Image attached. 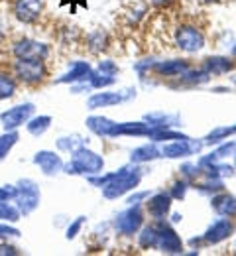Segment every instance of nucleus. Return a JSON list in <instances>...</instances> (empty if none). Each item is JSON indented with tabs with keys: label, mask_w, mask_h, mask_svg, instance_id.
I'll return each mask as SVG.
<instances>
[{
	"label": "nucleus",
	"mask_w": 236,
	"mask_h": 256,
	"mask_svg": "<svg viewBox=\"0 0 236 256\" xmlns=\"http://www.w3.org/2000/svg\"><path fill=\"white\" fill-rule=\"evenodd\" d=\"M91 186L101 188L102 195L106 199H118L128 192H132L138 188L140 180H142V170L134 166H124L112 174H97V176H89L87 178Z\"/></svg>",
	"instance_id": "1"
},
{
	"label": "nucleus",
	"mask_w": 236,
	"mask_h": 256,
	"mask_svg": "<svg viewBox=\"0 0 236 256\" xmlns=\"http://www.w3.org/2000/svg\"><path fill=\"white\" fill-rule=\"evenodd\" d=\"M104 170V158L87 146H81L71 154V160L63 162V172L69 176H97Z\"/></svg>",
	"instance_id": "2"
},
{
	"label": "nucleus",
	"mask_w": 236,
	"mask_h": 256,
	"mask_svg": "<svg viewBox=\"0 0 236 256\" xmlns=\"http://www.w3.org/2000/svg\"><path fill=\"white\" fill-rule=\"evenodd\" d=\"M18 83L22 85H41L45 81V77L49 75L47 65L43 60H14L12 71H10Z\"/></svg>",
	"instance_id": "3"
},
{
	"label": "nucleus",
	"mask_w": 236,
	"mask_h": 256,
	"mask_svg": "<svg viewBox=\"0 0 236 256\" xmlns=\"http://www.w3.org/2000/svg\"><path fill=\"white\" fill-rule=\"evenodd\" d=\"M14 186H16L14 205L18 207L20 215H22V217L32 215L35 209L39 207V203H41V192H39V186L35 184L34 180H30V178H24V180L16 182Z\"/></svg>",
	"instance_id": "4"
},
{
	"label": "nucleus",
	"mask_w": 236,
	"mask_h": 256,
	"mask_svg": "<svg viewBox=\"0 0 236 256\" xmlns=\"http://www.w3.org/2000/svg\"><path fill=\"white\" fill-rule=\"evenodd\" d=\"M49 46L45 42H39L34 38H20L12 44L10 54L14 60H47L49 58Z\"/></svg>",
	"instance_id": "5"
},
{
	"label": "nucleus",
	"mask_w": 236,
	"mask_h": 256,
	"mask_svg": "<svg viewBox=\"0 0 236 256\" xmlns=\"http://www.w3.org/2000/svg\"><path fill=\"white\" fill-rule=\"evenodd\" d=\"M35 106L34 102H20L0 112V124L2 130H18L26 126V122L34 116Z\"/></svg>",
	"instance_id": "6"
},
{
	"label": "nucleus",
	"mask_w": 236,
	"mask_h": 256,
	"mask_svg": "<svg viewBox=\"0 0 236 256\" xmlns=\"http://www.w3.org/2000/svg\"><path fill=\"white\" fill-rule=\"evenodd\" d=\"M154 248H158L160 252H168V254H181L183 242L168 223L156 221V246Z\"/></svg>",
	"instance_id": "7"
},
{
	"label": "nucleus",
	"mask_w": 236,
	"mask_h": 256,
	"mask_svg": "<svg viewBox=\"0 0 236 256\" xmlns=\"http://www.w3.org/2000/svg\"><path fill=\"white\" fill-rule=\"evenodd\" d=\"M144 223V213L140 209V205H128V209H124L122 213L116 215L114 219V228L120 234H134L140 230V226Z\"/></svg>",
	"instance_id": "8"
},
{
	"label": "nucleus",
	"mask_w": 236,
	"mask_h": 256,
	"mask_svg": "<svg viewBox=\"0 0 236 256\" xmlns=\"http://www.w3.org/2000/svg\"><path fill=\"white\" fill-rule=\"evenodd\" d=\"M12 14L22 24H35L43 14V0H14Z\"/></svg>",
	"instance_id": "9"
},
{
	"label": "nucleus",
	"mask_w": 236,
	"mask_h": 256,
	"mask_svg": "<svg viewBox=\"0 0 236 256\" xmlns=\"http://www.w3.org/2000/svg\"><path fill=\"white\" fill-rule=\"evenodd\" d=\"M134 95V89H126V91H101V93H93L87 98V106L91 110L106 108V106H114V104L126 102L128 98H132Z\"/></svg>",
	"instance_id": "10"
},
{
	"label": "nucleus",
	"mask_w": 236,
	"mask_h": 256,
	"mask_svg": "<svg viewBox=\"0 0 236 256\" xmlns=\"http://www.w3.org/2000/svg\"><path fill=\"white\" fill-rule=\"evenodd\" d=\"M175 46L187 54H195L205 48V36L195 26H181L175 32Z\"/></svg>",
	"instance_id": "11"
},
{
	"label": "nucleus",
	"mask_w": 236,
	"mask_h": 256,
	"mask_svg": "<svg viewBox=\"0 0 236 256\" xmlns=\"http://www.w3.org/2000/svg\"><path fill=\"white\" fill-rule=\"evenodd\" d=\"M203 148V142H197V140H191V138H177L173 142L166 144L160 152L162 156L166 158H187L191 154H197L199 150Z\"/></svg>",
	"instance_id": "12"
},
{
	"label": "nucleus",
	"mask_w": 236,
	"mask_h": 256,
	"mask_svg": "<svg viewBox=\"0 0 236 256\" xmlns=\"http://www.w3.org/2000/svg\"><path fill=\"white\" fill-rule=\"evenodd\" d=\"M91 73H93V65L89 64V62H81V60H79V62H71L67 71L55 79V85H75V83H85V81H89Z\"/></svg>",
	"instance_id": "13"
},
{
	"label": "nucleus",
	"mask_w": 236,
	"mask_h": 256,
	"mask_svg": "<svg viewBox=\"0 0 236 256\" xmlns=\"http://www.w3.org/2000/svg\"><path fill=\"white\" fill-rule=\"evenodd\" d=\"M32 162H34V166L39 168V172L43 176H57L59 172H63V160L53 150H39V152H35Z\"/></svg>",
	"instance_id": "14"
},
{
	"label": "nucleus",
	"mask_w": 236,
	"mask_h": 256,
	"mask_svg": "<svg viewBox=\"0 0 236 256\" xmlns=\"http://www.w3.org/2000/svg\"><path fill=\"white\" fill-rule=\"evenodd\" d=\"M233 232H235V224L231 221V217H223V219L213 221V224L205 230L203 242H207V244H219V242L227 240Z\"/></svg>",
	"instance_id": "15"
},
{
	"label": "nucleus",
	"mask_w": 236,
	"mask_h": 256,
	"mask_svg": "<svg viewBox=\"0 0 236 256\" xmlns=\"http://www.w3.org/2000/svg\"><path fill=\"white\" fill-rule=\"evenodd\" d=\"M146 207H148V215L154 221H164L168 217L169 209H171V195L166 192L154 193V195H150Z\"/></svg>",
	"instance_id": "16"
},
{
	"label": "nucleus",
	"mask_w": 236,
	"mask_h": 256,
	"mask_svg": "<svg viewBox=\"0 0 236 256\" xmlns=\"http://www.w3.org/2000/svg\"><path fill=\"white\" fill-rule=\"evenodd\" d=\"M213 209L221 215V217H235L236 215V197L231 193H221V195H215L213 201H211Z\"/></svg>",
	"instance_id": "17"
},
{
	"label": "nucleus",
	"mask_w": 236,
	"mask_h": 256,
	"mask_svg": "<svg viewBox=\"0 0 236 256\" xmlns=\"http://www.w3.org/2000/svg\"><path fill=\"white\" fill-rule=\"evenodd\" d=\"M236 67L235 60H229V58H207L205 64H203V69L209 73V75H223V73H229Z\"/></svg>",
	"instance_id": "18"
},
{
	"label": "nucleus",
	"mask_w": 236,
	"mask_h": 256,
	"mask_svg": "<svg viewBox=\"0 0 236 256\" xmlns=\"http://www.w3.org/2000/svg\"><path fill=\"white\" fill-rule=\"evenodd\" d=\"M85 124H87V128H89L93 134H97V136H101V138H110V130L114 126V120H110V118H106V116L95 114V116H89Z\"/></svg>",
	"instance_id": "19"
},
{
	"label": "nucleus",
	"mask_w": 236,
	"mask_h": 256,
	"mask_svg": "<svg viewBox=\"0 0 236 256\" xmlns=\"http://www.w3.org/2000/svg\"><path fill=\"white\" fill-rule=\"evenodd\" d=\"M51 122H53V118H51L49 114H37V116L34 114V116L26 122V130H28V134L39 138V136H43V134L51 128Z\"/></svg>",
	"instance_id": "20"
},
{
	"label": "nucleus",
	"mask_w": 236,
	"mask_h": 256,
	"mask_svg": "<svg viewBox=\"0 0 236 256\" xmlns=\"http://www.w3.org/2000/svg\"><path fill=\"white\" fill-rule=\"evenodd\" d=\"M187 67H189V64L183 60H169V62H160V64L154 65V69L166 77H179Z\"/></svg>",
	"instance_id": "21"
},
{
	"label": "nucleus",
	"mask_w": 236,
	"mask_h": 256,
	"mask_svg": "<svg viewBox=\"0 0 236 256\" xmlns=\"http://www.w3.org/2000/svg\"><path fill=\"white\" fill-rule=\"evenodd\" d=\"M18 81L12 73L8 71H0V100H8L18 93Z\"/></svg>",
	"instance_id": "22"
},
{
	"label": "nucleus",
	"mask_w": 236,
	"mask_h": 256,
	"mask_svg": "<svg viewBox=\"0 0 236 256\" xmlns=\"http://www.w3.org/2000/svg\"><path fill=\"white\" fill-rule=\"evenodd\" d=\"M160 156H162V152H160V148L156 146V142H152V144L148 142V144H144V146L132 150V164H144V162L156 160V158H160Z\"/></svg>",
	"instance_id": "23"
},
{
	"label": "nucleus",
	"mask_w": 236,
	"mask_h": 256,
	"mask_svg": "<svg viewBox=\"0 0 236 256\" xmlns=\"http://www.w3.org/2000/svg\"><path fill=\"white\" fill-rule=\"evenodd\" d=\"M18 140H20L18 130H2V134H0V162L8 158V154L14 150Z\"/></svg>",
	"instance_id": "24"
},
{
	"label": "nucleus",
	"mask_w": 236,
	"mask_h": 256,
	"mask_svg": "<svg viewBox=\"0 0 236 256\" xmlns=\"http://www.w3.org/2000/svg\"><path fill=\"white\" fill-rule=\"evenodd\" d=\"M85 144H87V140H85L81 134L61 136V138L55 142L57 150H59V152H63V154H73L75 150H79V148H81V146H85Z\"/></svg>",
	"instance_id": "25"
},
{
	"label": "nucleus",
	"mask_w": 236,
	"mask_h": 256,
	"mask_svg": "<svg viewBox=\"0 0 236 256\" xmlns=\"http://www.w3.org/2000/svg\"><path fill=\"white\" fill-rule=\"evenodd\" d=\"M106 44H108V36L102 30H95V32H91L87 36V48L93 54H99L102 50H106Z\"/></svg>",
	"instance_id": "26"
},
{
	"label": "nucleus",
	"mask_w": 236,
	"mask_h": 256,
	"mask_svg": "<svg viewBox=\"0 0 236 256\" xmlns=\"http://www.w3.org/2000/svg\"><path fill=\"white\" fill-rule=\"evenodd\" d=\"M20 219H22V215H20V211H18V207H16L14 203H4V201H0V221L16 224Z\"/></svg>",
	"instance_id": "27"
},
{
	"label": "nucleus",
	"mask_w": 236,
	"mask_h": 256,
	"mask_svg": "<svg viewBox=\"0 0 236 256\" xmlns=\"http://www.w3.org/2000/svg\"><path fill=\"white\" fill-rule=\"evenodd\" d=\"M138 244L142 248H154L156 246V224H146L138 234Z\"/></svg>",
	"instance_id": "28"
},
{
	"label": "nucleus",
	"mask_w": 236,
	"mask_h": 256,
	"mask_svg": "<svg viewBox=\"0 0 236 256\" xmlns=\"http://www.w3.org/2000/svg\"><path fill=\"white\" fill-rule=\"evenodd\" d=\"M87 223V217H77V219H73L71 224L67 226V230H65V238L67 240H73V238H77V234L83 230V224Z\"/></svg>",
	"instance_id": "29"
},
{
	"label": "nucleus",
	"mask_w": 236,
	"mask_h": 256,
	"mask_svg": "<svg viewBox=\"0 0 236 256\" xmlns=\"http://www.w3.org/2000/svg\"><path fill=\"white\" fill-rule=\"evenodd\" d=\"M22 232L18 226H14V223H4L0 221V240H8V238H18Z\"/></svg>",
	"instance_id": "30"
},
{
	"label": "nucleus",
	"mask_w": 236,
	"mask_h": 256,
	"mask_svg": "<svg viewBox=\"0 0 236 256\" xmlns=\"http://www.w3.org/2000/svg\"><path fill=\"white\" fill-rule=\"evenodd\" d=\"M14 197H16V186H14V184H4V186H0V201H4V203H14Z\"/></svg>",
	"instance_id": "31"
},
{
	"label": "nucleus",
	"mask_w": 236,
	"mask_h": 256,
	"mask_svg": "<svg viewBox=\"0 0 236 256\" xmlns=\"http://www.w3.org/2000/svg\"><path fill=\"white\" fill-rule=\"evenodd\" d=\"M187 182H175L173 186H171V192H169V195H171V199H183L185 197V193H187Z\"/></svg>",
	"instance_id": "32"
},
{
	"label": "nucleus",
	"mask_w": 236,
	"mask_h": 256,
	"mask_svg": "<svg viewBox=\"0 0 236 256\" xmlns=\"http://www.w3.org/2000/svg\"><path fill=\"white\" fill-rule=\"evenodd\" d=\"M95 71H99V73H104V75H116L118 73V67L114 62H110V60H104L101 64L97 65V69Z\"/></svg>",
	"instance_id": "33"
},
{
	"label": "nucleus",
	"mask_w": 236,
	"mask_h": 256,
	"mask_svg": "<svg viewBox=\"0 0 236 256\" xmlns=\"http://www.w3.org/2000/svg\"><path fill=\"white\" fill-rule=\"evenodd\" d=\"M18 254H20V250L14 244H10L8 240H0V256H18Z\"/></svg>",
	"instance_id": "34"
},
{
	"label": "nucleus",
	"mask_w": 236,
	"mask_h": 256,
	"mask_svg": "<svg viewBox=\"0 0 236 256\" xmlns=\"http://www.w3.org/2000/svg\"><path fill=\"white\" fill-rule=\"evenodd\" d=\"M235 150H236V142H229V144H223V146L215 152V156H217V158H227V156H231Z\"/></svg>",
	"instance_id": "35"
},
{
	"label": "nucleus",
	"mask_w": 236,
	"mask_h": 256,
	"mask_svg": "<svg viewBox=\"0 0 236 256\" xmlns=\"http://www.w3.org/2000/svg\"><path fill=\"white\" fill-rule=\"evenodd\" d=\"M146 197H150V192H140V193H136V195H130L128 197V205H140V201H144Z\"/></svg>",
	"instance_id": "36"
},
{
	"label": "nucleus",
	"mask_w": 236,
	"mask_h": 256,
	"mask_svg": "<svg viewBox=\"0 0 236 256\" xmlns=\"http://www.w3.org/2000/svg\"><path fill=\"white\" fill-rule=\"evenodd\" d=\"M4 40H6V32H4V26L0 24V46L4 44Z\"/></svg>",
	"instance_id": "37"
},
{
	"label": "nucleus",
	"mask_w": 236,
	"mask_h": 256,
	"mask_svg": "<svg viewBox=\"0 0 236 256\" xmlns=\"http://www.w3.org/2000/svg\"><path fill=\"white\" fill-rule=\"evenodd\" d=\"M233 56H235V58H236V44H235V46H233Z\"/></svg>",
	"instance_id": "38"
},
{
	"label": "nucleus",
	"mask_w": 236,
	"mask_h": 256,
	"mask_svg": "<svg viewBox=\"0 0 236 256\" xmlns=\"http://www.w3.org/2000/svg\"><path fill=\"white\" fill-rule=\"evenodd\" d=\"M235 83H236V77H235Z\"/></svg>",
	"instance_id": "39"
},
{
	"label": "nucleus",
	"mask_w": 236,
	"mask_h": 256,
	"mask_svg": "<svg viewBox=\"0 0 236 256\" xmlns=\"http://www.w3.org/2000/svg\"><path fill=\"white\" fill-rule=\"evenodd\" d=\"M235 160H236V154H235Z\"/></svg>",
	"instance_id": "40"
}]
</instances>
